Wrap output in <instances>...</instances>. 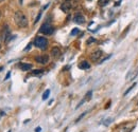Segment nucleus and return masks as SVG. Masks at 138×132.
Masks as SVG:
<instances>
[{"label": "nucleus", "mask_w": 138, "mask_h": 132, "mask_svg": "<svg viewBox=\"0 0 138 132\" xmlns=\"http://www.w3.org/2000/svg\"><path fill=\"white\" fill-rule=\"evenodd\" d=\"M14 21L19 28H26L28 26V19H27L26 15L20 11H17L14 15Z\"/></svg>", "instance_id": "1"}, {"label": "nucleus", "mask_w": 138, "mask_h": 132, "mask_svg": "<svg viewBox=\"0 0 138 132\" xmlns=\"http://www.w3.org/2000/svg\"><path fill=\"white\" fill-rule=\"evenodd\" d=\"M34 44H35V47L44 50V49H46L47 45H48V40H47L45 37H36Z\"/></svg>", "instance_id": "2"}, {"label": "nucleus", "mask_w": 138, "mask_h": 132, "mask_svg": "<svg viewBox=\"0 0 138 132\" xmlns=\"http://www.w3.org/2000/svg\"><path fill=\"white\" fill-rule=\"evenodd\" d=\"M39 32L43 34H46V35H51V34H53L54 29H53V26H49V24H44V26L39 29Z\"/></svg>", "instance_id": "3"}, {"label": "nucleus", "mask_w": 138, "mask_h": 132, "mask_svg": "<svg viewBox=\"0 0 138 132\" xmlns=\"http://www.w3.org/2000/svg\"><path fill=\"white\" fill-rule=\"evenodd\" d=\"M35 60L38 63H42V65H47L49 62V56L48 55H40V56H36Z\"/></svg>", "instance_id": "4"}, {"label": "nucleus", "mask_w": 138, "mask_h": 132, "mask_svg": "<svg viewBox=\"0 0 138 132\" xmlns=\"http://www.w3.org/2000/svg\"><path fill=\"white\" fill-rule=\"evenodd\" d=\"M73 21L78 24H83L85 22V17L81 13H76L73 17Z\"/></svg>", "instance_id": "5"}, {"label": "nucleus", "mask_w": 138, "mask_h": 132, "mask_svg": "<svg viewBox=\"0 0 138 132\" xmlns=\"http://www.w3.org/2000/svg\"><path fill=\"white\" fill-rule=\"evenodd\" d=\"M102 56V51L101 50H97V51H94L91 53V55H90V58L92 59L94 61H97L99 58Z\"/></svg>", "instance_id": "6"}, {"label": "nucleus", "mask_w": 138, "mask_h": 132, "mask_svg": "<svg viewBox=\"0 0 138 132\" xmlns=\"http://www.w3.org/2000/svg\"><path fill=\"white\" fill-rule=\"evenodd\" d=\"M71 9V3L68 1V0H66V1H64L62 3V5H61V10L63 11V12H65V13H67L68 11Z\"/></svg>", "instance_id": "7"}, {"label": "nucleus", "mask_w": 138, "mask_h": 132, "mask_svg": "<svg viewBox=\"0 0 138 132\" xmlns=\"http://www.w3.org/2000/svg\"><path fill=\"white\" fill-rule=\"evenodd\" d=\"M51 55L53 56L54 58H57V57H60V55H61V50L58 49L57 47H54V48H52V50H51Z\"/></svg>", "instance_id": "8"}, {"label": "nucleus", "mask_w": 138, "mask_h": 132, "mask_svg": "<svg viewBox=\"0 0 138 132\" xmlns=\"http://www.w3.org/2000/svg\"><path fill=\"white\" fill-rule=\"evenodd\" d=\"M19 68L22 71H28V70L32 69V65H31V63H20Z\"/></svg>", "instance_id": "9"}, {"label": "nucleus", "mask_w": 138, "mask_h": 132, "mask_svg": "<svg viewBox=\"0 0 138 132\" xmlns=\"http://www.w3.org/2000/svg\"><path fill=\"white\" fill-rule=\"evenodd\" d=\"M79 68H80V69H83V70H88L90 68V65L87 62V61L84 60V61H82V62L79 65Z\"/></svg>", "instance_id": "10"}, {"label": "nucleus", "mask_w": 138, "mask_h": 132, "mask_svg": "<svg viewBox=\"0 0 138 132\" xmlns=\"http://www.w3.org/2000/svg\"><path fill=\"white\" fill-rule=\"evenodd\" d=\"M109 2V0H99L98 1V4L100 6H105V5H107V3Z\"/></svg>", "instance_id": "11"}, {"label": "nucleus", "mask_w": 138, "mask_h": 132, "mask_svg": "<svg viewBox=\"0 0 138 132\" xmlns=\"http://www.w3.org/2000/svg\"><path fill=\"white\" fill-rule=\"evenodd\" d=\"M49 94H50V90L48 89V90H46L44 92V94H43V99H44V101H46V99L49 97Z\"/></svg>", "instance_id": "12"}, {"label": "nucleus", "mask_w": 138, "mask_h": 132, "mask_svg": "<svg viewBox=\"0 0 138 132\" xmlns=\"http://www.w3.org/2000/svg\"><path fill=\"white\" fill-rule=\"evenodd\" d=\"M91 94H92L91 91L87 92V93H86V96H85V98H84V101H89V99L91 98Z\"/></svg>", "instance_id": "13"}, {"label": "nucleus", "mask_w": 138, "mask_h": 132, "mask_svg": "<svg viewBox=\"0 0 138 132\" xmlns=\"http://www.w3.org/2000/svg\"><path fill=\"white\" fill-rule=\"evenodd\" d=\"M40 74H43L42 70H34V71H32V73H31V75H40Z\"/></svg>", "instance_id": "14"}, {"label": "nucleus", "mask_w": 138, "mask_h": 132, "mask_svg": "<svg viewBox=\"0 0 138 132\" xmlns=\"http://www.w3.org/2000/svg\"><path fill=\"white\" fill-rule=\"evenodd\" d=\"M79 33H80V30H79V29H73V30L71 31V35H72V36H73V35H76V34H79Z\"/></svg>", "instance_id": "15"}, {"label": "nucleus", "mask_w": 138, "mask_h": 132, "mask_svg": "<svg viewBox=\"0 0 138 132\" xmlns=\"http://www.w3.org/2000/svg\"><path fill=\"white\" fill-rule=\"evenodd\" d=\"M135 86H136V84H134V85H133V86H132V87H130V88H128V90H126V91H125V92H124V95H128V92H130V91H131V90H132V89H134V88H135Z\"/></svg>", "instance_id": "16"}, {"label": "nucleus", "mask_w": 138, "mask_h": 132, "mask_svg": "<svg viewBox=\"0 0 138 132\" xmlns=\"http://www.w3.org/2000/svg\"><path fill=\"white\" fill-rule=\"evenodd\" d=\"M86 113H87V112H84V113H83V114H81V115H80V116H79V117H78V119H76V123H78V122H80V120H81V119H82V118H83V117H84V116H85V115H86Z\"/></svg>", "instance_id": "17"}, {"label": "nucleus", "mask_w": 138, "mask_h": 132, "mask_svg": "<svg viewBox=\"0 0 138 132\" xmlns=\"http://www.w3.org/2000/svg\"><path fill=\"white\" fill-rule=\"evenodd\" d=\"M94 41H96V39L91 37V38H89V39L87 40V44H90V42H94Z\"/></svg>", "instance_id": "18"}, {"label": "nucleus", "mask_w": 138, "mask_h": 132, "mask_svg": "<svg viewBox=\"0 0 138 132\" xmlns=\"http://www.w3.org/2000/svg\"><path fill=\"white\" fill-rule=\"evenodd\" d=\"M31 47H32V44H29L26 47V49H24V51H28V50H30L31 49Z\"/></svg>", "instance_id": "19"}, {"label": "nucleus", "mask_w": 138, "mask_h": 132, "mask_svg": "<svg viewBox=\"0 0 138 132\" xmlns=\"http://www.w3.org/2000/svg\"><path fill=\"white\" fill-rule=\"evenodd\" d=\"M40 16H42V12H40V13H39V14H38V16H37V18H36V19H35V21H34V23H36V22H37V21H38V20H39Z\"/></svg>", "instance_id": "20"}, {"label": "nucleus", "mask_w": 138, "mask_h": 132, "mask_svg": "<svg viewBox=\"0 0 138 132\" xmlns=\"http://www.w3.org/2000/svg\"><path fill=\"white\" fill-rule=\"evenodd\" d=\"M10 75H11V72H8V74H6L5 79H9V78H10Z\"/></svg>", "instance_id": "21"}, {"label": "nucleus", "mask_w": 138, "mask_h": 132, "mask_svg": "<svg viewBox=\"0 0 138 132\" xmlns=\"http://www.w3.org/2000/svg\"><path fill=\"white\" fill-rule=\"evenodd\" d=\"M40 130H42V129H40V127H37V128L35 129V132H40Z\"/></svg>", "instance_id": "22"}, {"label": "nucleus", "mask_w": 138, "mask_h": 132, "mask_svg": "<svg viewBox=\"0 0 138 132\" xmlns=\"http://www.w3.org/2000/svg\"><path fill=\"white\" fill-rule=\"evenodd\" d=\"M2 1H4V0H0V2H2Z\"/></svg>", "instance_id": "23"}, {"label": "nucleus", "mask_w": 138, "mask_h": 132, "mask_svg": "<svg viewBox=\"0 0 138 132\" xmlns=\"http://www.w3.org/2000/svg\"><path fill=\"white\" fill-rule=\"evenodd\" d=\"M0 17H1V12H0Z\"/></svg>", "instance_id": "24"}, {"label": "nucleus", "mask_w": 138, "mask_h": 132, "mask_svg": "<svg viewBox=\"0 0 138 132\" xmlns=\"http://www.w3.org/2000/svg\"><path fill=\"white\" fill-rule=\"evenodd\" d=\"M21 2H22V0H20V3H21Z\"/></svg>", "instance_id": "25"}, {"label": "nucleus", "mask_w": 138, "mask_h": 132, "mask_svg": "<svg viewBox=\"0 0 138 132\" xmlns=\"http://www.w3.org/2000/svg\"><path fill=\"white\" fill-rule=\"evenodd\" d=\"M8 132H12V131H8Z\"/></svg>", "instance_id": "26"}]
</instances>
